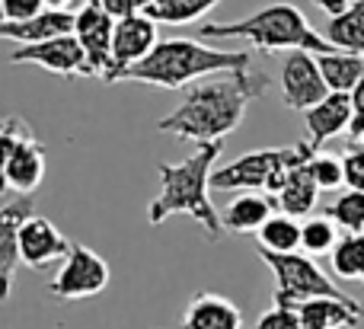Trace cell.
Listing matches in <instances>:
<instances>
[{"label":"cell","instance_id":"obj_33","mask_svg":"<svg viewBox=\"0 0 364 329\" xmlns=\"http://www.w3.org/2000/svg\"><path fill=\"white\" fill-rule=\"evenodd\" d=\"M352 106H355V115H364V77L352 90Z\"/></svg>","mask_w":364,"mask_h":329},{"label":"cell","instance_id":"obj_22","mask_svg":"<svg viewBox=\"0 0 364 329\" xmlns=\"http://www.w3.org/2000/svg\"><path fill=\"white\" fill-rule=\"evenodd\" d=\"M256 240H259V247L272 249V253H294V249H301V221L294 215L275 211L256 230Z\"/></svg>","mask_w":364,"mask_h":329},{"label":"cell","instance_id":"obj_38","mask_svg":"<svg viewBox=\"0 0 364 329\" xmlns=\"http://www.w3.org/2000/svg\"><path fill=\"white\" fill-rule=\"evenodd\" d=\"M361 281H364V279H361Z\"/></svg>","mask_w":364,"mask_h":329},{"label":"cell","instance_id":"obj_7","mask_svg":"<svg viewBox=\"0 0 364 329\" xmlns=\"http://www.w3.org/2000/svg\"><path fill=\"white\" fill-rule=\"evenodd\" d=\"M109 262L102 259L96 249L83 247V243H74L70 253L61 259V269L51 279L48 294H55L58 301H87L96 298L109 288Z\"/></svg>","mask_w":364,"mask_h":329},{"label":"cell","instance_id":"obj_32","mask_svg":"<svg viewBox=\"0 0 364 329\" xmlns=\"http://www.w3.org/2000/svg\"><path fill=\"white\" fill-rule=\"evenodd\" d=\"M316 4H320L323 13H329V16H339L342 10H348V4H352V0H316Z\"/></svg>","mask_w":364,"mask_h":329},{"label":"cell","instance_id":"obj_5","mask_svg":"<svg viewBox=\"0 0 364 329\" xmlns=\"http://www.w3.org/2000/svg\"><path fill=\"white\" fill-rule=\"evenodd\" d=\"M314 147L310 141L304 144H291V147H262V151H250L243 157L230 160L224 166H214L211 173V189H259L275 195L278 189L284 185L288 173L294 166L307 163L314 157Z\"/></svg>","mask_w":364,"mask_h":329},{"label":"cell","instance_id":"obj_2","mask_svg":"<svg viewBox=\"0 0 364 329\" xmlns=\"http://www.w3.org/2000/svg\"><path fill=\"white\" fill-rule=\"evenodd\" d=\"M224 151V141L195 144V153H188L179 163H160V192L147 205V221L160 227L173 215H188L211 240L224 234L218 208L211 205V173L218 166V157Z\"/></svg>","mask_w":364,"mask_h":329},{"label":"cell","instance_id":"obj_16","mask_svg":"<svg viewBox=\"0 0 364 329\" xmlns=\"http://www.w3.org/2000/svg\"><path fill=\"white\" fill-rule=\"evenodd\" d=\"M182 329H243V313L224 294L198 291L186 304Z\"/></svg>","mask_w":364,"mask_h":329},{"label":"cell","instance_id":"obj_4","mask_svg":"<svg viewBox=\"0 0 364 329\" xmlns=\"http://www.w3.org/2000/svg\"><path fill=\"white\" fill-rule=\"evenodd\" d=\"M201 38H243L252 48L259 51H294V48H307V51H333L336 45L326 36L314 29L307 23L301 10L294 4H269L262 10L250 13L246 19L237 23H205L198 29Z\"/></svg>","mask_w":364,"mask_h":329},{"label":"cell","instance_id":"obj_12","mask_svg":"<svg viewBox=\"0 0 364 329\" xmlns=\"http://www.w3.org/2000/svg\"><path fill=\"white\" fill-rule=\"evenodd\" d=\"M29 215H36V195H16L0 208V304L10 301L13 279L19 269V227Z\"/></svg>","mask_w":364,"mask_h":329},{"label":"cell","instance_id":"obj_30","mask_svg":"<svg viewBox=\"0 0 364 329\" xmlns=\"http://www.w3.org/2000/svg\"><path fill=\"white\" fill-rule=\"evenodd\" d=\"M342 166H346V185L348 189L364 192V144L361 141H348L346 153H342Z\"/></svg>","mask_w":364,"mask_h":329},{"label":"cell","instance_id":"obj_28","mask_svg":"<svg viewBox=\"0 0 364 329\" xmlns=\"http://www.w3.org/2000/svg\"><path fill=\"white\" fill-rule=\"evenodd\" d=\"M310 173H314L316 185L326 189V192L346 185V166H342V157H333V153L316 151L314 157H310Z\"/></svg>","mask_w":364,"mask_h":329},{"label":"cell","instance_id":"obj_11","mask_svg":"<svg viewBox=\"0 0 364 329\" xmlns=\"http://www.w3.org/2000/svg\"><path fill=\"white\" fill-rule=\"evenodd\" d=\"M160 42L157 36V19L147 16L144 10L132 13V16L115 19V32H112V74L109 83H119V77L125 74L132 64L144 61L154 51V45Z\"/></svg>","mask_w":364,"mask_h":329},{"label":"cell","instance_id":"obj_3","mask_svg":"<svg viewBox=\"0 0 364 329\" xmlns=\"http://www.w3.org/2000/svg\"><path fill=\"white\" fill-rule=\"evenodd\" d=\"M250 64H252L250 51L208 48V45L195 42V38H160L151 55L144 61L132 64L119 80L147 83V87L157 90H186L188 83L201 80V77L250 68Z\"/></svg>","mask_w":364,"mask_h":329},{"label":"cell","instance_id":"obj_10","mask_svg":"<svg viewBox=\"0 0 364 329\" xmlns=\"http://www.w3.org/2000/svg\"><path fill=\"white\" fill-rule=\"evenodd\" d=\"M112 32H115V16L106 13L96 0H87L80 10L74 13V36L80 38L83 51L93 77L109 83L112 74Z\"/></svg>","mask_w":364,"mask_h":329},{"label":"cell","instance_id":"obj_25","mask_svg":"<svg viewBox=\"0 0 364 329\" xmlns=\"http://www.w3.org/2000/svg\"><path fill=\"white\" fill-rule=\"evenodd\" d=\"M339 243V224L323 211V215H310L301 224V249L310 256H326Z\"/></svg>","mask_w":364,"mask_h":329},{"label":"cell","instance_id":"obj_15","mask_svg":"<svg viewBox=\"0 0 364 329\" xmlns=\"http://www.w3.org/2000/svg\"><path fill=\"white\" fill-rule=\"evenodd\" d=\"M304 329H352L364 320V307L355 298H333V294H320V298H307L297 304Z\"/></svg>","mask_w":364,"mask_h":329},{"label":"cell","instance_id":"obj_6","mask_svg":"<svg viewBox=\"0 0 364 329\" xmlns=\"http://www.w3.org/2000/svg\"><path fill=\"white\" fill-rule=\"evenodd\" d=\"M259 259L272 269L275 275V294L272 304H284V307H297L307 298H320V294H333V298H346V291H339L333 279L323 272L314 262L310 253H272V249L259 247Z\"/></svg>","mask_w":364,"mask_h":329},{"label":"cell","instance_id":"obj_21","mask_svg":"<svg viewBox=\"0 0 364 329\" xmlns=\"http://www.w3.org/2000/svg\"><path fill=\"white\" fill-rule=\"evenodd\" d=\"M323 36H326L336 48L364 55V0H352L348 10H342L339 16H329Z\"/></svg>","mask_w":364,"mask_h":329},{"label":"cell","instance_id":"obj_24","mask_svg":"<svg viewBox=\"0 0 364 329\" xmlns=\"http://www.w3.org/2000/svg\"><path fill=\"white\" fill-rule=\"evenodd\" d=\"M220 0H154L147 6V16H154L157 23H170V26H186L195 23L198 16L211 13Z\"/></svg>","mask_w":364,"mask_h":329},{"label":"cell","instance_id":"obj_27","mask_svg":"<svg viewBox=\"0 0 364 329\" xmlns=\"http://www.w3.org/2000/svg\"><path fill=\"white\" fill-rule=\"evenodd\" d=\"M326 215L339 224L342 230H364V192L348 189L326 208Z\"/></svg>","mask_w":364,"mask_h":329},{"label":"cell","instance_id":"obj_17","mask_svg":"<svg viewBox=\"0 0 364 329\" xmlns=\"http://www.w3.org/2000/svg\"><path fill=\"white\" fill-rule=\"evenodd\" d=\"M275 211H278L275 195L259 189H243V195H237L224 208L220 221H224V230H230V234H256Z\"/></svg>","mask_w":364,"mask_h":329},{"label":"cell","instance_id":"obj_29","mask_svg":"<svg viewBox=\"0 0 364 329\" xmlns=\"http://www.w3.org/2000/svg\"><path fill=\"white\" fill-rule=\"evenodd\" d=\"M252 329H304L301 323V313L297 307H284V304H272L262 317L256 320Z\"/></svg>","mask_w":364,"mask_h":329},{"label":"cell","instance_id":"obj_34","mask_svg":"<svg viewBox=\"0 0 364 329\" xmlns=\"http://www.w3.org/2000/svg\"><path fill=\"white\" fill-rule=\"evenodd\" d=\"M348 134H352V141H361V144H364V115H355Z\"/></svg>","mask_w":364,"mask_h":329},{"label":"cell","instance_id":"obj_1","mask_svg":"<svg viewBox=\"0 0 364 329\" xmlns=\"http://www.w3.org/2000/svg\"><path fill=\"white\" fill-rule=\"evenodd\" d=\"M272 87V77L252 68L220 70V74L201 77L188 83L186 99L179 109L157 122L160 131L173 138L192 141V144H208V141H224L243 125V115L250 102L265 96Z\"/></svg>","mask_w":364,"mask_h":329},{"label":"cell","instance_id":"obj_35","mask_svg":"<svg viewBox=\"0 0 364 329\" xmlns=\"http://www.w3.org/2000/svg\"><path fill=\"white\" fill-rule=\"evenodd\" d=\"M45 6H51V10H64V6H70V0H45Z\"/></svg>","mask_w":364,"mask_h":329},{"label":"cell","instance_id":"obj_9","mask_svg":"<svg viewBox=\"0 0 364 329\" xmlns=\"http://www.w3.org/2000/svg\"><path fill=\"white\" fill-rule=\"evenodd\" d=\"M329 93V83L320 70L316 51L294 48L284 55L282 64V99L294 112H307L310 106L323 99Z\"/></svg>","mask_w":364,"mask_h":329},{"label":"cell","instance_id":"obj_8","mask_svg":"<svg viewBox=\"0 0 364 329\" xmlns=\"http://www.w3.org/2000/svg\"><path fill=\"white\" fill-rule=\"evenodd\" d=\"M10 64H38V68L51 70V74H61V77H93L87 51H83L80 38L74 32L51 36L32 45H16L10 51Z\"/></svg>","mask_w":364,"mask_h":329},{"label":"cell","instance_id":"obj_19","mask_svg":"<svg viewBox=\"0 0 364 329\" xmlns=\"http://www.w3.org/2000/svg\"><path fill=\"white\" fill-rule=\"evenodd\" d=\"M320 185H316L314 173H310V160L288 173L284 185L275 192V202H278V211L284 215H294V217H310L320 202Z\"/></svg>","mask_w":364,"mask_h":329},{"label":"cell","instance_id":"obj_36","mask_svg":"<svg viewBox=\"0 0 364 329\" xmlns=\"http://www.w3.org/2000/svg\"><path fill=\"white\" fill-rule=\"evenodd\" d=\"M151 4H154V0H134V6H138V10H147Z\"/></svg>","mask_w":364,"mask_h":329},{"label":"cell","instance_id":"obj_20","mask_svg":"<svg viewBox=\"0 0 364 329\" xmlns=\"http://www.w3.org/2000/svg\"><path fill=\"white\" fill-rule=\"evenodd\" d=\"M316 61H320V70L326 77L329 90H339V93H352L355 83L364 77V55H355V51L333 48L316 55Z\"/></svg>","mask_w":364,"mask_h":329},{"label":"cell","instance_id":"obj_31","mask_svg":"<svg viewBox=\"0 0 364 329\" xmlns=\"http://www.w3.org/2000/svg\"><path fill=\"white\" fill-rule=\"evenodd\" d=\"M45 6V0H4V16L6 19H29V16H38Z\"/></svg>","mask_w":364,"mask_h":329},{"label":"cell","instance_id":"obj_26","mask_svg":"<svg viewBox=\"0 0 364 329\" xmlns=\"http://www.w3.org/2000/svg\"><path fill=\"white\" fill-rule=\"evenodd\" d=\"M32 128L26 125V119H19V115H10V119L0 122V195H6V166H10V157L13 151H16V144L29 134Z\"/></svg>","mask_w":364,"mask_h":329},{"label":"cell","instance_id":"obj_13","mask_svg":"<svg viewBox=\"0 0 364 329\" xmlns=\"http://www.w3.org/2000/svg\"><path fill=\"white\" fill-rule=\"evenodd\" d=\"M74 243L42 215H29L19 227V259L26 269H45L51 262H61Z\"/></svg>","mask_w":364,"mask_h":329},{"label":"cell","instance_id":"obj_23","mask_svg":"<svg viewBox=\"0 0 364 329\" xmlns=\"http://www.w3.org/2000/svg\"><path fill=\"white\" fill-rule=\"evenodd\" d=\"M333 272L346 281H361L364 279V230H346L339 243L329 253Z\"/></svg>","mask_w":364,"mask_h":329},{"label":"cell","instance_id":"obj_14","mask_svg":"<svg viewBox=\"0 0 364 329\" xmlns=\"http://www.w3.org/2000/svg\"><path fill=\"white\" fill-rule=\"evenodd\" d=\"M355 119V106H352V93H339V90H329L316 106H310L304 112L307 122V141L314 151H320L329 138L348 131Z\"/></svg>","mask_w":364,"mask_h":329},{"label":"cell","instance_id":"obj_18","mask_svg":"<svg viewBox=\"0 0 364 329\" xmlns=\"http://www.w3.org/2000/svg\"><path fill=\"white\" fill-rule=\"evenodd\" d=\"M45 179V151L36 141V134H26L16 144L10 157V166H6V189L16 192V195H32V192L42 185Z\"/></svg>","mask_w":364,"mask_h":329},{"label":"cell","instance_id":"obj_37","mask_svg":"<svg viewBox=\"0 0 364 329\" xmlns=\"http://www.w3.org/2000/svg\"><path fill=\"white\" fill-rule=\"evenodd\" d=\"M4 19H6V16H4V0H0V23H4Z\"/></svg>","mask_w":364,"mask_h":329}]
</instances>
